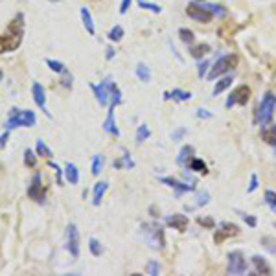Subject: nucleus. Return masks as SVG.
<instances>
[{"instance_id": "obj_1", "label": "nucleus", "mask_w": 276, "mask_h": 276, "mask_svg": "<svg viewBox=\"0 0 276 276\" xmlns=\"http://www.w3.org/2000/svg\"><path fill=\"white\" fill-rule=\"evenodd\" d=\"M24 15L17 13L8 24L4 34H0V53H8L17 50L24 39Z\"/></svg>"}, {"instance_id": "obj_2", "label": "nucleus", "mask_w": 276, "mask_h": 276, "mask_svg": "<svg viewBox=\"0 0 276 276\" xmlns=\"http://www.w3.org/2000/svg\"><path fill=\"white\" fill-rule=\"evenodd\" d=\"M274 109H276V96L272 94L271 90H267L263 94L262 102L258 105L256 114H254V124L260 127L271 124L272 116H274Z\"/></svg>"}, {"instance_id": "obj_3", "label": "nucleus", "mask_w": 276, "mask_h": 276, "mask_svg": "<svg viewBox=\"0 0 276 276\" xmlns=\"http://www.w3.org/2000/svg\"><path fill=\"white\" fill-rule=\"evenodd\" d=\"M37 118H35L34 111H20L17 107H13L10 111V118L6 120L4 127L6 131H11V129H17V127H34Z\"/></svg>"}, {"instance_id": "obj_4", "label": "nucleus", "mask_w": 276, "mask_h": 276, "mask_svg": "<svg viewBox=\"0 0 276 276\" xmlns=\"http://www.w3.org/2000/svg\"><path fill=\"white\" fill-rule=\"evenodd\" d=\"M237 55L236 53H227V55H221V57L216 61V63L212 65V68H210V72L206 74V78L210 79V81H213V79H218L219 76H225V74H228L230 70H234V68L237 67Z\"/></svg>"}, {"instance_id": "obj_5", "label": "nucleus", "mask_w": 276, "mask_h": 276, "mask_svg": "<svg viewBox=\"0 0 276 276\" xmlns=\"http://www.w3.org/2000/svg\"><path fill=\"white\" fill-rule=\"evenodd\" d=\"M142 234L151 249H164V230L159 223H144L142 225Z\"/></svg>"}, {"instance_id": "obj_6", "label": "nucleus", "mask_w": 276, "mask_h": 276, "mask_svg": "<svg viewBox=\"0 0 276 276\" xmlns=\"http://www.w3.org/2000/svg\"><path fill=\"white\" fill-rule=\"evenodd\" d=\"M112 85H114V81H112V78H109V76H107V78L103 79L100 85H96V83H90V85H88V87H90V90L94 92V96H96L98 103H100L102 107H109Z\"/></svg>"}, {"instance_id": "obj_7", "label": "nucleus", "mask_w": 276, "mask_h": 276, "mask_svg": "<svg viewBox=\"0 0 276 276\" xmlns=\"http://www.w3.org/2000/svg\"><path fill=\"white\" fill-rule=\"evenodd\" d=\"M186 15L192 17L194 20H197V22H203V24H208V22H212V19H213V13L203 4V2H192V4H188Z\"/></svg>"}, {"instance_id": "obj_8", "label": "nucleus", "mask_w": 276, "mask_h": 276, "mask_svg": "<svg viewBox=\"0 0 276 276\" xmlns=\"http://www.w3.org/2000/svg\"><path fill=\"white\" fill-rule=\"evenodd\" d=\"M46 186L43 184V179H41V173H35L32 177V182L28 186V197L35 203H41L43 204L46 201Z\"/></svg>"}, {"instance_id": "obj_9", "label": "nucleus", "mask_w": 276, "mask_h": 276, "mask_svg": "<svg viewBox=\"0 0 276 276\" xmlns=\"http://www.w3.org/2000/svg\"><path fill=\"white\" fill-rule=\"evenodd\" d=\"M227 272L228 274H245L247 272V260L241 251H232L228 254Z\"/></svg>"}, {"instance_id": "obj_10", "label": "nucleus", "mask_w": 276, "mask_h": 276, "mask_svg": "<svg viewBox=\"0 0 276 276\" xmlns=\"http://www.w3.org/2000/svg\"><path fill=\"white\" fill-rule=\"evenodd\" d=\"M249 100H251V88H249L247 85H239V87H236L230 92V96H228L225 107H227V109H232L234 105H247Z\"/></svg>"}, {"instance_id": "obj_11", "label": "nucleus", "mask_w": 276, "mask_h": 276, "mask_svg": "<svg viewBox=\"0 0 276 276\" xmlns=\"http://www.w3.org/2000/svg\"><path fill=\"white\" fill-rule=\"evenodd\" d=\"M67 251L70 252V256L78 258L79 251H81V241H79V230L74 223L67 227Z\"/></svg>"}, {"instance_id": "obj_12", "label": "nucleus", "mask_w": 276, "mask_h": 276, "mask_svg": "<svg viewBox=\"0 0 276 276\" xmlns=\"http://www.w3.org/2000/svg\"><path fill=\"white\" fill-rule=\"evenodd\" d=\"M239 234V227L234 223H228V221H223V223L218 225V232L213 234V241L218 243H223L227 237H234Z\"/></svg>"}, {"instance_id": "obj_13", "label": "nucleus", "mask_w": 276, "mask_h": 276, "mask_svg": "<svg viewBox=\"0 0 276 276\" xmlns=\"http://www.w3.org/2000/svg\"><path fill=\"white\" fill-rule=\"evenodd\" d=\"M160 182L162 184H168L170 188H173V192H175V195L177 197H180L182 194H188V192H194L195 190V186L192 182H180V180H177V179H173V177H160Z\"/></svg>"}, {"instance_id": "obj_14", "label": "nucleus", "mask_w": 276, "mask_h": 276, "mask_svg": "<svg viewBox=\"0 0 276 276\" xmlns=\"http://www.w3.org/2000/svg\"><path fill=\"white\" fill-rule=\"evenodd\" d=\"M32 96H34L35 105L39 107L41 111H43L48 118L52 116L48 111V107H46V92H44V87L41 83H34V85H32Z\"/></svg>"}, {"instance_id": "obj_15", "label": "nucleus", "mask_w": 276, "mask_h": 276, "mask_svg": "<svg viewBox=\"0 0 276 276\" xmlns=\"http://www.w3.org/2000/svg\"><path fill=\"white\" fill-rule=\"evenodd\" d=\"M118 105H114V103H109V107H107V118L105 121H103V131L109 133V135L112 136H120V129H118L116 126V118H114V109H116Z\"/></svg>"}, {"instance_id": "obj_16", "label": "nucleus", "mask_w": 276, "mask_h": 276, "mask_svg": "<svg viewBox=\"0 0 276 276\" xmlns=\"http://www.w3.org/2000/svg\"><path fill=\"white\" fill-rule=\"evenodd\" d=\"M188 223H190V219L188 216H184V213H173V216H168V218H166V225L175 228V230H179V232H184V230L188 228Z\"/></svg>"}, {"instance_id": "obj_17", "label": "nucleus", "mask_w": 276, "mask_h": 276, "mask_svg": "<svg viewBox=\"0 0 276 276\" xmlns=\"http://www.w3.org/2000/svg\"><path fill=\"white\" fill-rule=\"evenodd\" d=\"M195 157V147L194 145H182V149L179 151V155H177V164L180 168H188V164L192 162V159Z\"/></svg>"}, {"instance_id": "obj_18", "label": "nucleus", "mask_w": 276, "mask_h": 276, "mask_svg": "<svg viewBox=\"0 0 276 276\" xmlns=\"http://www.w3.org/2000/svg\"><path fill=\"white\" fill-rule=\"evenodd\" d=\"M252 265H254V269H256V274H272V267L267 263V260L263 256H260V254H254L252 256Z\"/></svg>"}, {"instance_id": "obj_19", "label": "nucleus", "mask_w": 276, "mask_h": 276, "mask_svg": "<svg viewBox=\"0 0 276 276\" xmlns=\"http://www.w3.org/2000/svg\"><path fill=\"white\" fill-rule=\"evenodd\" d=\"M107 188H109V182H107V180H100V182L94 184V190H92V204H94V206H100Z\"/></svg>"}, {"instance_id": "obj_20", "label": "nucleus", "mask_w": 276, "mask_h": 276, "mask_svg": "<svg viewBox=\"0 0 276 276\" xmlns=\"http://www.w3.org/2000/svg\"><path fill=\"white\" fill-rule=\"evenodd\" d=\"M210 44L208 43H197V44H192L190 46V55L194 59H203V57H206L210 53Z\"/></svg>"}, {"instance_id": "obj_21", "label": "nucleus", "mask_w": 276, "mask_h": 276, "mask_svg": "<svg viewBox=\"0 0 276 276\" xmlns=\"http://www.w3.org/2000/svg\"><path fill=\"white\" fill-rule=\"evenodd\" d=\"M164 100H173V102H188L192 100V92L173 88L171 92H164Z\"/></svg>"}, {"instance_id": "obj_22", "label": "nucleus", "mask_w": 276, "mask_h": 276, "mask_svg": "<svg viewBox=\"0 0 276 276\" xmlns=\"http://www.w3.org/2000/svg\"><path fill=\"white\" fill-rule=\"evenodd\" d=\"M79 13H81L83 26H85V29H87V34L94 35V34H96V26H94V19H92V15H90V11H88V8H85V6H83Z\"/></svg>"}, {"instance_id": "obj_23", "label": "nucleus", "mask_w": 276, "mask_h": 276, "mask_svg": "<svg viewBox=\"0 0 276 276\" xmlns=\"http://www.w3.org/2000/svg\"><path fill=\"white\" fill-rule=\"evenodd\" d=\"M112 168H114V170H121V168L133 170V168H135V160H133L131 155L127 153V149H124V157L118 159V160H114V162H112Z\"/></svg>"}, {"instance_id": "obj_24", "label": "nucleus", "mask_w": 276, "mask_h": 276, "mask_svg": "<svg viewBox=\"0 0 276 276\" xmlns=\"http://www.w3.org/2000/svg\"><path fill=\"white\" fill-rule=\"evenodd\" d=\"M262 140L265 142V144L276 147V126H269V124H267V126H263Z\"/></svg>"}, {"instance_id": "obj_25", "label": "nucleus", "mask_w": 276, "mask_h": 276, "mask_svg": "<svg viewBox=\"0 0 276 276\" xmlns=\"http://www.w3.org/2000/svg\"><path fill=\"white\" fill-rule=\"evenodd\" d=\"M232 83H234V76H225V78H221L218 83H216V87H213L212 94H213V96H219V94L227 90L228 87H232Z\"/></svg>"}, {"instance_id": "obj_26", "label": "nucleus", "mask_w": 276, "mask_h": 276, "mask_svg": "<svg viewBox=\"0 0 276 276\" xmlns=\"http://www.w3.org/2000/svg\"><path fill=\"white\" fill-rule=\"evenodd\" d=\"M65 177L70 184H78L79 182V171H78V166L72 164V162H68L65 166Z\"/></svg>"}, {"instance_id": "obj_27", "label": "nucleus", "mask_w": 276, "mask_h": 276, "mask_svg": "<svg viewBox=\"0 0 276 276\" xmlns=\"http://www.w3.org/2000/svg\"><path fill=\"white\" fill-rule=\"evenodd\" d=\"M136 78L140 79L142 83H149L151 81V70L147 65L138 63L136 65Z\"/></svg>"}, {"instance_id": "obj_28", "label": "nucleus", "mask_w": 276, "mask_h": 276, "mask_svg": "<svg viewBox=\"0 0 276 276\" xmlns=\"http://www.w3.org/2000/svg\"><path fill=\"white\" fill-rule=\"evenodd\" d=\"M151 136V131H149V127L145 126V124H142V126H138L136 127V136H135V140H136V144L140 145V144H144L147 138Z\"/></svg>"}, {"instance_id": "obj_29", "label": "nucleus", "mask_w": 276, "mask_h": 276, "mask_svg": "<svg viewBox=\"0 0 276 276\" xmlns=\"http://www.w3.org/2000/svg\"><path fill=\"white\" fill-rule=\"evenodd\" d=\"M188 170L190 171H197V173H203V175L208 173V168H206V164H204L201 159H197V157H194V159H192V162L188 164Z\"/></svg>"}, {"instance_id": "obj_30", "label": "nucleus", "mask_w": 276, "mask_h": 276, "mask_svg": "<svg viewBox=\"0 0 276 276\" xmlns=\"http://www.w3.org/2000/svg\"><path fill=\"white\" fill-rule=\"evenodd\" d=\"M35 153L39 157H43V159H52L53 157V153H52V149H50L48 145L44 144L43 140H37V144H35Z\"/></svg>"}, {"instance_id": "obj_31", "label": "nucleus", "mask_w": 276, "mask_h": 276, "mask_svg": "<svg viewBox=\"0 0 276 276\" xmlns=\"http://www.w3.org/2000/svg\"><path fill=\"white\" fill-rule=\"evenodd\" d=\"M103 164H105V159H103V155H94V157H92V175H94V177H98V175L102 173Z\"/></svg>"}, {"instance_id": "obj_32", "label": "nucleus", "mask_w": 276, "mask_h": 276, "mask_svg": "<svg viewBox=\"0 0 276 276\" xmlns=\"http://www.w3.org/2000/svg\"><path fill=\"white\" fill-rule=\"evenodd\" d=\"M179 39L182 41L184 44H194L195 43V34L188 28H180L179 29Z\"/></svg>"}, {"instance_id": "obj_33", "label": "nucleus", "mask_w": 276, "mask_h": 276, "mask_svg": "<svg viewBox=\"0 0 276 276\" xmlns=\"http://www.w3.org/2000/svg\"><path fill=\"white\" fill-rule=\"evenodd\" d=\"M88 251H90L92 256H102L103 254L102 243L98 241L96 237H90V239H88Z\"/></svg>"}, {"instance_id": "obj_34", "label": "nucleus", "mask_w": 276, "mask_h": 276, "mask_svg": "<svg viewBox=\"0 0 276 276\" xmlns=\"http://www.w3.org/2000/svg\"><path fill=\"white\" fill-rule=\"evenodd\" d=\"M263 201L272 212H276V192L274 190H265V194H263Z\"/></svg>"}, {"instance_id": "obj_35", "label": "nucleus", "mask_w": 276, "mask_h": 276, "mask_svg": "<svg viewBox=\"0 0 276 276\" xmlns=\"http://www.w3.org/2000/svg\"><path fill=\"white\" fill-rule=\"evenodd\" d=\"M124 35H126V32H124V28H121L120 24H116L114 28L109 32V41L111 43H118V41L124 39Z\"/></svg>"}, {"instance_id": "obj_36", "label": "nucleus", "mask_w": 276, "mask_h": 276, "mask_svg": "<svg viewBox=\"0 0 276 276\" xmlns=\"http://www.w3.org/2000/svg\"><path fill=\"white\" fill-rule=\"evenodd\" d=\"M262 245L265 247V251H269L272 256H276V237L272 236H263L262 237Z\"/></svg>"}, {"instance_id": "obj_37", "label": "nucleus", "mask_w": 276, "mask_h": 276, "mask_svg": "<svg viewBox=\"0 0 276 276\" xmlns=\"http://www.w3.org/2000/svg\"><path fill=\"white\" fill-rule=\"evenodd\" d=\"M145 272L149 276H159L160 274V263L157 260H149L147 265H145Z\"/></svg>"}, {"instance_id": "obj_38", "label": "nucleus", "mask_w": 276, "mask_h": 276, "mask_svg": "<svg viewBox=\"0 0 276 276\" xmlns=\"http://www.w3.org/2000/svg\"><path fill=\"white\" fill-rule=\"evenodd\" d=\"M46 65L50 67V70H53L55 74H63L67 72V68L61 61H53V59H46Z\"/></svg>"}, {"instance_id": "obj_39", "label": "nucleus", "mask_w": 276, "mask_h": 276, "mask_svg": "<svg viewBox=\"0 0 276 276\" xmlns=\"http://www.w3.org/2000/svg\"><path fill=\"white\" fill-rule=\"evenodd\" d=\"M203 4H204V2H203ZM204 6H206L210 11H212L213 17H219V19H221V17H227V13H228L223 6H216V4H204Z\"/></svg>"}, {"instance_id": "obj_40", "label": "nucleus", "mask_w": 276, "mask_h": 276, "mask_svg": "<svg viewBox=\"0 0 276 276\" xmlns=\"http://www.w3.org/2000/svg\"><path fill=\"white\" fill-rule=\"evenodd\" d=\"M136 2H138V6H140L142 10H149L151 13H160L162 11V8L153 4V2H145V0H136Z\"/></svg>"}, {"instance_id": "obj_41", "label": "nucleus", "mask_w": 276, "mask_h": 276, "mask_svg": "<svg viewBox=\"0 0 276 276\" xmlns=\"http://www.w3.org/2000/svg\"><path fill=\"white\" fill-rule=\"evenodd\" d=\"M37 153H34L32 149H26L24 151V164L28 166V168H35V164H37Z\"/></svg>"}, {"instance_id": "obj_42", "label": "nucleus", "mask_w": 276, "mask_h": 276, "mask_svg": "<svg viewBox=\"0 0 276 276\" xmlns=\"http://www.w3.org/2000/svg\"><path fill=\"white\" fill-rule=\"evenodd\" d=\"M195 206H206L210 201V194H208V190H203V192H199L197 197H195Z\"/></svg>"}, {"instance_id": "obj_43", "label": "nucleus", "mask_w": 276, "mask_h": 276, "mask_svg": "<svg viewBox=\"0 0 276 276\" xmlns=\"http://www.w3.org/2000/svg\"><path fill=\"white\" fill-rule=\"evenodd\" d=\"M48 166L52 168L53 171H55V179H57V186H63V173H65V171H61V168H59L57 164H53V162H48Z\"/></svg>"}, {"instance_id": "obj_44", "label": "nucleus", "mask_w": 276, "mask_h": 276, "mask_svg": "<svg viewBox=\"0 0 276 276\" xmlns=\"http://www.w3.org/2000/svg\"><path fill=\"white\" fill-rule=\"evenodd\" d=\"M239 216H241V219L245 221V223L249 225L251 228H254L258 225V221H256V218L254 216H251V213H245V212H239Z\"/></svg>"}, {"instance_id": "obj_45", "label": "nucleus", "mask_w": 276, "mask_h": 276, "mask_svg": "<svg viewBox=\"0 0 276 276\" xmlns=\"http://www.w3.org/2000/svg\"><path fill=\"white\" fill-rule=\"evenodd\" d=\"M61 76H63V79H61V85H63L65 88H72V74L67 70V72H63Z\"/></svg>"}, {"instance_id": "obj_46", "label": "nucleus", "mask_w": 276, "mask_h": 276, "mask_svg": "<svg viewBox=\"0 0 276 276\" xmlns=\"http://www.w3.org/2000/svg\"><path fill=\"white\" fill-rule=\"evenodd\" d=\"M186 133H188V129H186V127H179L177 131L171 133V138H173V142H179V140H182Z\"/></svg>"}, {"instance_id": "obj_47", "label": "nucleus", "mask_w": 276, "mask_h": 276, "mask_svg": "<svg viewBox=\"0 0 276 276\" xmlns=\"http://www.w3.org/2000/svg\"><path fill=\"white\" fill-rule=\"evenodd\" d=\"M256 190H258V175L252 173L251 182H249V188H247V194H252V192H256Z\"/></svg>"}, {"instance_id": "obj_48", "label": "nucleus", "mask_w": 276, "mask_h": 276, "mask_svg": "<svg viewBox=\"0 0 276 276\" xmlns=\"http://www.w3.org/2000/svg\"><path fill=\"white\" fill-rule=\"evenodd\" d=\"M197 223L203 225V227H206V228H213V227H216V223H213L212 218H199Z\"/></svg>"}, {"instance_id": "obj_49", "label": "nucleus", "mask_w": 276, "mask_h": 276, "mask_svg": "<svg viewBox=\"0 0 276 276\" xmlns=\"http://www.w3.org/2000/svg\"><path fill=\"white\" fill-rule=\"evenodd\" d=\"M131 2L133 0H121V4H120V15H126L127 10L131 8Z\"/></svg>"}, {"instance_id": "obj_50", "label": "nucleus", "mask_w": 276, "mask_h": 276, "mask_svg": "<svg viewBox=\"0 0 276 276\" xmlns=\"http://www.w3.org/2000/svg\"><path fill=\"white\" fill-rule=\"evenodd\" d=\"M195 116H197V118H212L213 114H212L210 111H206V109H197Z\"/></svg>"}, {"instance_id": "obj_51", "label": "nucleus", "mask_w": 276, "mask_h": 276, "mask_svg": "<svg viewBox=\"0 0 276 276\" xmlns=\"http://www.w3.org/2000/svg\"><path fill=\"white\" fill-rule=\"evenodd\" d=\"M206 68H208V61L199 63V78H204V76H206Z\"/></svg>"}, {"instance_id": "obj_52", "label": "nucleus", "mask_w": 276, "mask_h": 276, "mask_svg": "<svg viewBox=\"0 0 276 276\" xmlns=\"http://www.w3.org/2000/svg\"><path fill=\"white\" fill-rule=\"evenodd\" d=\"M8 138H10V131H6L0 135V149H4L6 144H8Z\"/></svg>"}, {"instance_id": "obj_53", "label": "nucleus", "mask_w": 276, "mask_h": 276, "mask_svg": "<svg viewBox=\"0 0 276 276\" xmlns=\"http://www.w3.org/2000/svg\"><path fill=\"white\" fill-rule=\"evenodd\" d=\"M114 53H116V52H114V48H112V46H107V50H105V59H107V61H111V59L114 57Z\"/></svg>"}, {"instance_id": "obj_54", "label": "nucleus", "mask_w": 276, "mask_h": 276, "mask_svg": "<svg viewBox=\"0 0 276 276\" xmlns=\"http://www.w3.org/2000/svg\"><path fill=\"white\" fill-rule=\"evenodd\" d=\"M50 2H59V0H50Z\"/></svg>"}, {"instance_id": "obj_55", "label": "nucleus", "mask_w": 276, "mask_h": 276, "mask_svg": "<svg viewBox=\"0 0 276 276\" xmlns=\"http://www.w3.org/2000/svg\"><path fill=\"white\" fill-rule=\"evenodd\" d=\"M0 79H2V70H0Z\"/></svg>"}, {"instance_id": "obj_56", "label": "nucleus", "mask_w": 276, "mask_h": 276, "mask_svg": "<svg viewBox=\"0 0 276 276\" xmlns=\"http://www.w3.org/2000/svg\"><path fill=\"white\" fill-rule=\"evenodd\" d=\"M194 2H203V0H194Z\"/></svg>"}, {"instance_id": "obj_57", "label": "nucleus", "mask_w": 276, "mask_h": 276, "mask_svg": "<svg viewBox=\"0 0 276 276\" xmlns=\"http://www.w3.org/2000/svg\"><path fill=\"white\" fill-rule=\"evenodd\" d=\"M274 228H276V221H274Z\"/></svg>"}]
</instances>
